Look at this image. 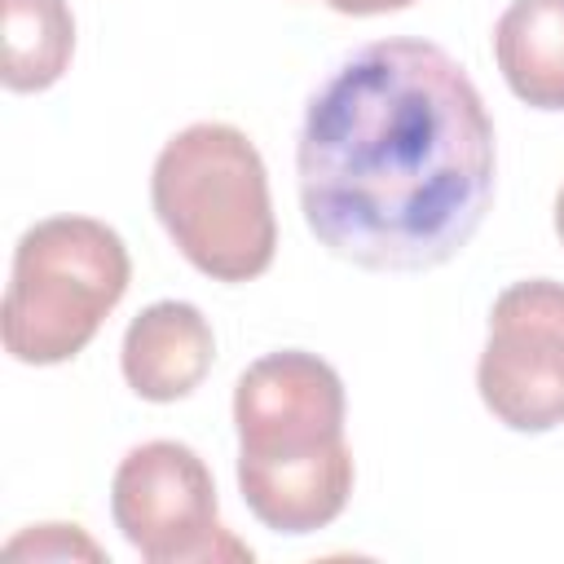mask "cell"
I'll list each match as a JSON object with an SVG mask.
<instances>
[{"label": "cell", "mask_w": 564, "mask_h": 564, "mask_svg": "<svg viewBox=\"0 0 564 564\" xmlns=\"http://www.w3.org/2000/svg\"><path fill=\"white\" fill-rule=\"evenodd\" d=\"M308 234L375 273L454 260L494 203V119L427 40L352 48L308 97L295 145Z\"/></svg>", "instance_id": "cell-1"}, {"label": "cell", "mask_w": 564, "mask_h": 564, "mask_svg": "<svg viewBox=\"0 0 564 564\" xmlns=\"http://www.w3.org/2000/svg\"><path fill=\"white\" fill-rule=\"evenodd\" d=\"M344 410V379L317 352H264L238 375V494L264 529L304 538L348 507Z\"/></svg>", "instance_id": "cell-2"}, {"label": "cell", "mask_w": 564, "mask_h": 564, "mask_svg": "<svg viewBox=\"0 0 564 564\" xmlns=\"http://www.w3.org/2000/svg\"><path fill=\"white\" fill-rule=\"evenodd\" d=\"M150 203L176 251L212 282H251L273 264L269 172L234 123L181 128L154 159Z\"/></svg>", "instance_id": "cell-3"}, {"label": "cell", "mask_w": 564, "mask_h": 564, "mask_svg": "<svg viewBox=\"0 0 564 564\" xmlns=\"http://www.w3.org/2000/svg\"><path fill=\"white\" fill-rule=\"evenodd\" d=\"M128 278V247L106 220H35L13 247V273L0 313L4 352L22 366H57L79 357L110 308L123 300Z\"/></svg>", "instance_id": "cell-4"}, {"label": "cell", "mask_w": 564, "mask_h": 564, "mask_svg": "<svg viewBox=\"0 0 564 564\" xmlns=\"http://www.w3.org/2000/svg\"><path fill=\"white\" fill-rule=\"evenodd\" d=\"M110 516L145 564H229L251 546L220 524L207 463L181 441H145L110 480Z\"/></svg>", "instance_id": "cell-5"}, {"label": "cell", "mask_w": 564, "mask_h": 564, "mask_svg": "<svg viewBox=\"0 0 564 564\" xmlns=\"http://www.w3.org/2000/svg\"><path fill=\"white\" fill-rule=\"evenodd\" d=\"M476 388L485 410L511 432L564 423V282L529 278L494 300Z\"/></svg>", "instance_id": "cell-6"}, {"label": "cell", "mask_w": 564, "mask_h": 564, "mask_svg": "<svg viewBox=\"0 0 564 564\" xmlns=\"http://www.w3.org/2000/svg\"><path fill=\"white\" fill-rule=\"evenodd\" d=\"M212 361H216V335L207 317L185 300H159L141 308L128 322L119 348L128 388L154 405L189 397L207 379Z\"/></svg>", "instance_id": "cell-7"}, {"label": "cell", "mask_w": 564, "mask_h": 564, "mask_svg": "<svg viewBox=\"0 0 564 564\" xmlns=\"http://www.w3.org/2000/svg\"><path fill=\"white\" fill-rule=\"evenodd\" d=\"M494 62L533 110H564V0H511L494 22Z\"/></svg>", "instance_id": "cell-8"}, {"label": "cell", "mask_w": 564, "mask_h": 564, "mask_svg": "<svg viewBox=\"0 0 564 564\" xmlns=\"http://www.w3.org/2000/svg\"><path fill=\"white\" fill-rule=\"evenodd\" d=\"M4 13V66L9 93L53 88L75 53V18L66 0H0Z\"/></svg>", "instance_id": "cell-9"}, {"label": "cell", "mask_w": 564, "mask_h": 564, "mask_svg": "<svg viewBox=\"0 0 564 564\" xmlns=\"http://www.w3.org/2000/svg\"><path fill=\"white\" fill-rule=\"evenodd\" d=\"M4 551L9 555H26L31 551V555H88V560H101L97 542H88L79 533V524H40V529L13 538Z\"/></svg>", "instance_id": "cell-10"}, {"label": "cell", "mask_w": 564, "mask_h": 564, "mask_svg": "<svg viewBox=\"0 0 564 564\" xmlns=\"http://www.w3.org/2000/svg\"><path fill=\"white\" fill-rule=\"evenodd\" d=\"M414 0H339L335 13H348V18H375V13H397V9H410Z\"/></svg>", "instance_id": "cell-11"}, {"label": "cell", "mask_w": 564, "mask_h": 564, "mask_svg": "<svg viewBox=\"0 0 564 564\" xmlns=\"http://www.w3.org/2000/svg\"><path fill=\"white\" fill-rule=\"evenodd\" d=\"M555 234H560V242H564V185H560V194H555Z\"/></svg>", "instance_id": "cell-12"}, {"label": "cell", "mask_w": 564, "mask_h": 564, "mask_svg": "<svg viewBox=\"0 0 564 564\" xmlns=\"http://www.w3.org/2000/svg\"><path fill=\"white\" fill-rule=\"evenodd\" d=\"M326 4H330V9H339V0H326Z\"/></svg>", "instance_id": "cell-13"}]
</instances>
